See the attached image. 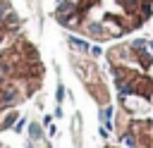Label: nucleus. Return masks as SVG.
<instances>
[{"label": "nucleus", "mask_w": 153, "mask_h": 148, "mask_svg": "<svg viewBox=\"0 0 153 148\" xmlns=\"http://www.w3.org/2000/svg\"><path fill=\"white\" fill-rule=\"evenodd\" d=\"M115 86V143L153 148V24L143 33L115 41L105 50Z\"/></svg>", "instance_id": "obj_1"}, {"label": "nucleus", "mask_w": 153, "mask_h": 148, "mask_svg": "<svg viewBox=\"0 0 153 148\" xmlns=\"http://www.w3.org/2000/svg\"><path fill=\"white\" fill-rule=\"evenodd\" d=\"M43 81L41 55L29 38L12 0H0V129L17 117L24 103Z\"/></svg>", "instance_id": "obj_2"}, {"label": "nucleus", "mask_w": 153, "mask_h": 148, "mask_svg": "<svg viewBox=\"0 0 153 148\" xmlns=\"http://www.w3.org/2000/svg\"><path fill=\"white\" fill-rule=\"evenodd\" d=\"M53 17L91 43H115L153 24V0H57Z\"/></svg>", "instance_id": "obj_3"}, {"label": "nucleus", "mask_w": 153, "mask_h": 148, "mask_svg": "<svg viewBox=\"0 0 153 148\" xmlns=\"http://www.w3.org/2000/svg\"><path fill=\"white\" fill-rule=\"evenodd\" d=\"M72 57H74V67H76L79 76L84 79L86 88L91 91V95H93L103 107H108V103H110V88H108L105 76H103V72L98 69L96 60L88 55L86 45H81V43H72Z\"/></svg>", "instance_id": "obj_4"}, {"label": "nucleus", "mask_w": 153, "mask_h": 148, "mask_svg": "<svg viewBox=\"0 0 153 148\" xmlns=\"http://www.w3.org/2000/svg\"><path fill=\"white\" fill-rule=\"evenodd\" d=\"M105 148H122V146H117V143H108Z\"/></svg>", "instance_id": "obj_5"}]
</instances>
